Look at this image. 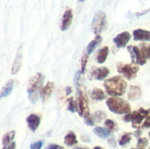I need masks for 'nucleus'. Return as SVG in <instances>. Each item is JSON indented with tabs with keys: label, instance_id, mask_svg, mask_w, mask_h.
<instances>
[{
	"label": "nucleus",
	"instance_id": "423d86ee",
	"mask_svg": "<svg viewBox=\"0 0 150 149\" xmlns=\"http://www.w3.org/2000/svg\"><path fill=\"white\" fill-rule=\"evenodd\" d=\"M127 51L130 54V57L133 64L145 65L147 62V56L144 51L137 46H128Z\"/></svg>",
	"mask_w": 150,
	"mask_h": 149
},
{
	"label": "nucleus",
	"instance_id": "a18cd8bd",
	"mask_svg": "<svg viewBox=\"0 0 150 149\" xmlns=\"http://www.w3.org/2000/svg\"><path fill=\"white\" fill-rule=\"evenodd\" d=\"M149 149H150V148H149Z\"/></svg>",
	"mask_w": 150,
	"mask_h": 149
},
{
	"label": "nucleus",
	"instance_id": "9b49d317",
	"mask_svg": "<svg viewBox=\"0 0 150 149\" xmlns=\"http://www.w3.org/2000/svg\"><path fill=\"white\" fill-rule=\"evenodd\" d=\"M72 19H73V13L70 9H67L62 16V23L60 25V28L62 31H67L70 27L72 24Z\"/></svg>",
	"mask_w": 150,
	"mask_h": 149
},
{
	"label": "nucleus",
	"instance_id": "2eb2a0df",
	"mask_svg": "<svg viewBox=\"0 0 150 149\" xmlns=\"http://www.w3.org/2000/svg\"><path fill=\"white\" fill-rule=\"evenodd\" d=\"M26 123L32 132H35L40 124V118L37 114H30L26 118Z\"/></svg>",
	"mask_w": 150,
	"mask_h": 149
},
{
	"label": "nucleus",
	"instance_id": "aec40b11",
	"mask_svg": "<svg viewBox=\"0 0 150 149\" xmlns=\"http://www.w3.org/2000/svg\"><path fill=\"white\" fill-rule=\"evenodd\" d=\"M93 133L99 138L103 139V140H105V139H108L111 135V132L106 129V128H104V127H101V126H97L93 129Z\"/></svg>",
	"mask_w": 150,
	"mask_h": 149
},
{
	"label": "nucleus",
	"instance_id": "a19ab883",
	"mask_svg": "<svg viewBox=\"0 0 150 149\" xmlns=\"http://www.w3.org/2000/svg\"><path fill=\"white\" fill-rule=\"evenodd\" d=\"M73 149H90L89 148H87V147H76V148H74Z\"/></svg>",
	"mask_w": 150,
	"mask_h": 149
},
{
	"label": "nucleus",
	"instance_id": "0eeeda50",
	"mask_svg": "<svg viewBox=\"0 0 150 149\" xmlns=\"http://www.w3.org/2000/svg\"><path fill=\"white\" fill-rule=\"evenodd\" d=\"M44 78V75L41 73H36L33 77H31L27 83V93L29 95L37 92L40 93V89L43 87Z\"/></svg>",
	"mask_w": 150,
	"mask_h": 149
},
{
	"label": "nucleus",
	"instance_id": "79ce46f5",
	"mask_svg": "<svg viewBox=\"0 0 150 149\" xmlns=\"http://www.w3.org/2000/svg\"><path fill=\"white\" fill-rule=\"evenodd\" d=\"M93 149H105V148H103L102 147H98V146H97V147H95Z\"/></svg>",
	"mask_w": 150,
	"mask_h": 149
},
{
	"label": "nucleus",
	"instance_id": "c85d7f7f",
	"mask_svg": "<svg viewBox=\"0 0 150 149\" xmlns=\"http://www.w3.org/2000/svg\"><path fill=\"white\" fill-rule=\"evenodd\" d=\"M149 145V141L146 138H140L137 141V148L145 149Z\"/></svg>",
	"mask_w": 150,
	"mask_h": 149
},
{
	"label": "nucleus",
	"instance_id": "f8f14e48",
	"mask_svg": "<svg viewBox=\"0 0 150 149\" xmlns=\"http://www.w3.org/2000/svg\"><path fill=\"white\" fill-rule=\"evenodd\" d=\"M22 61H23V54H22V47H20L16 54L14 61L11 66V75H16L18 73L22 67Z\"/></svg>",
	"mask_w": 150,
	"mask_h": 149
},
{
	"label": "nucleus",
	"instance_id": "f3484780",
	"mask_svg": "<svg viewBox=\"0 0 150 149\" xmlns=\"http://www.w3.org/2000/svg\"><path fill=\"white\" fill-rule=\"evenodd\" d=\"M13 85H14V81L13 80H9L2 88L1 90V92H0V97L3 98V97H8L11 91H12V89H13Z\"/></svg>",
	"mask_w": 150,
	"mask_h": 149
},
{
	"label": "nucleus",
	"instance_id": "a211bd4d",
	"mask_svg": "<svg viewBox=\"0 0 150 149\" xmlns=\"http://www.w3.org/2000/svg\"><path fill=\"white\" fill-rule=\"evenodd\" d=\"M77 139H76V135L73 131L69 132L65 137H64V144L68 147H73L75 145L77 144Z\"/></svg>",
	"mask_w": 150,
	"mask_h": 149
},
{
	"label": "nucleus",
	"instance_id": "4468645a",
	"mask_svg": "<svg viewBox=\"0 0 150 149\" xmlns=\"http://www.w3.org/2000/svg\"><path fill=\"white\" fill-rule=\"evenodd\" d=\"M133 36L135 41H150V31L135 29L133 32Z\"/></svg>",
	"mask_w": 150,
	"mask_h": 149
},
{
	"label": "nucleus",
	"instance_id": "bb28decb",
	"mask_svg": "<svg viewBox=\"0 0 150 149\" xmlns=\"http://www.w3.org/2000/svg\"><path fill=\"white\" fill-rule=\"evenodd\" d=\"M105 118H106V113H105V112H103V111H97V112H95L94 114H93V119H94L95 123H96V122L100 123V122H102Z\"/></svg>",
	"mask_w": 150,
	"mask_h": 149
},
{
	"label": "nucleus",
	"instance_id": "c756f323",
	"mask_svg": "<svg viewBox=\"0 0 150 149\" xmlns=\"http://www.w3.org/2000/svg\"><path fill=\"white\" fill-rule=\"evenodd\" d=\"M140 47L144 51V53H145V54L147 56V59H149L150 61V44L147 45L145 43H142V44H141Z\"/></svg>",
	"mask_w": 150,
	"mask_h": 149
},
{
	"label": "nucleus",
	"instance_id": "6e6552de",
	"mask_svg": "<svg viewBox=\"0 0 150 149\" xmlns=\"http://www.w3.org/2000/svg\"><path fill=\"white\" fill-rule=\"evenodd\" d=\"M76 104H77V112L80 117H83L84 119L91 115V112L89 110L88 100H87L86 97L83 95V93L80 90V89H78Z\"/></svg>",
	"mask_w": 150,
	"mask_h": 149
},
{
	"label": "nucleus",
	"instance_id": "a878e982",
	"mask_svg": "<svg viewBox=\"0 0 150 149\" xmlns=\"http://www.w3.org/2000/svg\"><path fill=\"white\" fill-rule=\"evenodd\" d=\"M67 109L70 112H77V104L76 101L74 100V97H69L67 100Z\"/></svg>",
	"mask_w": 150,
	"mask_h": 149
},
{
	"label": "nucleus",
	"instance_id": "9d476101",
	"mask_svg": "<svg viewBox=\"0 0 150 149\" xmlns=\"http://www.w3.org/2000/svg\"><path fill=\"white\" fill-rule=\"evenodd\" d=\"M131 39V34L128 32H122L113 38V42L119 48H123L127 46Z\"/></svg>",
	"mask_w": 150,
	"mask_h": 149
},
{
	"label": "nucleus",
	"instance_id": "412c9836",
	"mask_svg": "<svg viewBox=\"0 0 150 149\" xmlns=\"http://www.w3.org/2000/svg\"><path fill=\"white\" fill-rule=\"evenodd\" d=\"M101 42H102V37L100 35H97L95 37V39L93 40H91L88 44V46H87V52H88V54H91Z\"/></svg>",
	"mask_w": 150,
	"mask_h": 149
},
{
	"label": "nucleus",
	"instance_id": "f704fd0d",
	"mask_svg": "<svg viewBox=\"0 0 150 149\" xmlns=\"http://www.w3.org/2000/svg\"><path fill=\"white\" fill-rule=\"evenodd\" d=\"M108 143H109V145H111V146H112L113 148H115V147H116V141H115V138H114L113 136H110V137L108 138Z\"/></svg>",
	"mask_w": 150,
	"mask_h": 149
},
{
	"label": "nucleus",
	"instance_id": "c03bdc74",
	"mask_svg": "<svg viewBox=\"0 0 150 149\" xmlns=\"http://www.w3.org/2000/svg\"><path fill=\"white\" fill-rule=\"evenodd\" d=\"M149 138H150V132H149Z\"/></svg>",
	"mask_w": 150,
	"mask_h": 149
},
{
	"label": "nucleus",
	"instance_id": "39448f33",
	"mask_svg": "<svg viewBox=\"0 0 150 149\" xmlns=\"http://www.w3.org/2000/svg\"><path fill=\"white\" fill-rule=\"evenodd\" d=\"M118 73L123 75L127 80H133L137 76V73L140 70V68L135 64H128V63H118L117 66Z\"/></svg>",
	"mask_w": 150,
	"mask_h": 149
},
{
	"label": "nucleus",
	"instance_id": "dca6fc26",
	"mask_svg": "<svg viewBox=\"0 0 150 149\" xmlns=\"http://www.w3.org/2000/svg\"><path fill=\"white\" fill-rule=\"evenodd\" d=\"M142 91L139 86L132 85V86H130V89L127 92V97L129 100L134 101V100L139 99L142 97Z\"/></svg>",
	"mask_w": 150,
	"mask_h": 149
},
{
	"label": "nucleus",
	"instance_id": "c9c22d12",
	"mask_svg": "<svg viewBox=\"0 0 150 149\" xmlns=\"http://www.w3.org/2000/svg\"><path fill=\"white\" fill-rule=\"evenodd\" d=\"M47 149H64L62 146L60 145H57V144H49L47 147Z\"/></svg>",
	"mask_w": 150,
	"mask_h": 149
},
{
	"label": "nucleus",
	"instance_id": "f03ea898",
	"mask_svg": "<svg viewBox=\"0 0 150 149\" xmlns=\"http://www.w3.org/2000/svg\"><path fill=\"white\" fill-rule=\"evenodd\" d=\"M106 105H107L108 109L115 114L127 115V114L131 113L130 104L127 100H125L121 97H111L110 98L107 99Z\"/></svg>",
	"mask_w": 150,
	"mask_h": 149
},
{
	"label": "nucleus",
	"instance_id": "cd10ccee",
	"mask_svg": "<svg viewBox=\"0 0 150 149\" xmlns=\"http://www.w3.org/2000/svg\"><path fill=\"white\" fill-rule=\"evenodd\" d=\"M88 57H89V54L86 51L83 54V55L82 56V59H81V72H82V74H84L86 65H87V61H88Z\"/></svg>",
	"mask_w": 150,
	"mask_h": 149
},
{
	"label": "nucleus",
	"instance_id": "1a4fd4ad",
	"mask_svg": "<svg viewBox=\"0 0 150 149\" xmlns=\"http://www.w3.org/2000/svg\"><path fill=\"white\" fill-rule=\"evenodd\" d=\"M110 74V69L106 67L94 68L90 74V79H96L98 81H103Z\"/></svg>",
	"mask_w": 150,
	"mask_h": 149
},
{
	"label": "nucleus",
	"instance_id": "f257e3e1",
	"mask_svg": "<svg viewBox=\"0 0 150 149\" xmlns=\"http://www.w3.org/2000/svg\"><path fill=\"white\" fill-rule=\"evenodd\" d=\"M104 87L109 96H112V97H120L126 93L127 83L122 76H116L105 80Z\"/></svg>",
	"mask_w": 150,
	"mask_h": 149
},
{
	"label": "nucleus",
	"instance_id": "ea45409f",
	"mask_svg": "<svg viewBox=\"0 0 150 149\" xmlns=\"http://www.w3.org/2000/svg\"><path fill=\"white\" fill-rule=\"evenodd\" d=\"M71 92H72V89H71V87H67V88H66V95H67V96H69V95H70V94H71Z\"/></svg>",
	"mask_w": 150,
	"mask_h": 149
},
{
	"label": "nucleus",
	"instance_id": "7c9ffc66",
	"mask_svg": "<svg viewBox=\"0 0 150 149\" xmlns=\"http://www.w3.org/2000/svg\"><path fill=\"white\" fill-rule=\"evenodd\" d=\"M82 72L81 70H77L76 73V76H75V84L76 86L79 89V86L81 84V76H82Z\"/></svg>",
	"mask_w": 150,
	"mask_h": 149
},
{
	"label": "nucleus",
	"instance_id": "473e14b6",
	"mask_svg": "<svg viewBox=\"0 0 150 149\" xmlns=\"http://www.w3.org/2000/svg\"><path fill=\"white\" fill-rule=\"evenodd\" d=\"M84 123L87 125V126H92L95 125V121H94V119H93V116L90 115L89 117H86L84 118Z\"/></svg>",
	"mask_w": 150,
	"mask_h": 149
},
{
	"label": "nucleus",
	"instance_id": "e433bc0d",
	"mask_svg": "<svg viewBox=\"0 0 150 149\" xmlns=\"http://www.w3.org/2000/svg\"><path fill=\"white\" fill-rule=\"evenodd\" d=\"M81 141L85 143H90L91 142V138L88 135H82L81 136Z\"/></svg>",
	"mask_w": 150,
	"mask_h": 149
},
{
	"label": "nucleus",
	"instance_id": "72a5a7b5",
	"mask_svg": "<svg viewBox=\"0 0 150 149\" xmlns=\"http://www.w3.org/2000/svg\"><path fill=\"white\" fill-rule=\"evenodd\" d=\"M142 127H143V128H149L150 129V109H149V115H148L146 120L143 122Z\"/></svg>",
	"mask_w": 150,
	"mask_h": 149
},
{
	"label": "nucleus",
	"instance_id": "4be33fe9",
	"mask_svg": "<svg viewBox=\"0 0 150 149\" xmlns=\"http://www.w3.org/2000/svg\"><path fill=\"white\" fill-rule=\"evenodd\" d=\"M15 135H16V132L15 131H11V132H8L7 133H5L3 136V138H2V144H3V146L5 147V146H8L9 144H11V142H13L12 141L14 140Z\"/></svg>",
	"mask_w": 150,
	"mask_h": 149
},
{
	"label": "nucleus",
	"instance_id": "58836bf2",
	"mask_svg": "<svg viewBox=\"0 0 150 149\" xmlns=\"http://www.w3.org/2000/svg\"><path fill=\"white\" fill-rule=\"evenodd\" d=\"M142 130H137V131H135L134 133V136H135L136 138H138V139H140L141 138V135H142Z\"/></svg>",
	"mask_w": 150,
	"mask_h": 149
},
{
	"label": "nucleus",
	"instance_id": "37998d69",
	"mask_svg": "<svg viewBox=\"0 0 150 149\" xmlns=\"http://www.w3.org/2000/svg\"><path fill=\"white\" fill-rule=\"evenodd\" d=\"M132 149H142V148H132Z\"/></svg>",
	"mask_w": 150,
	"mask_h": 149
},
{
	"label": "nucleus",
	"instance_id": "5701e85b",
	"mask_svg": "<svg viewBox=\"0 0 150 149\" xmlns=\"http://www.w3.org/2000/svg\"><path fill=\"white\" fill-rule=\"evenodd\" d=\"M105 93L101 89L95 88L91 92V97L95 101H102L105 98Z\"/></svg>",
	"mask_w": 150,
	"mask_h": 149
},
{
	"label": "nucleus",
	"instance_id": "ddd939ff",
	"mask_svg": "<svg viewBox=\"0 0 150 149\" xmlns=\"http://www.w3.org/2000/svg\"><path fill=\"white\" fill-rule=\"evenodd\" d=\"M54 83L53 82H48L45 86H43L40 89V96L43 102H46L49 98V97L54 91Z\"/></svg>",
	"mask_w": 150,
	"mask_h": 149
},
{
	"label": "nucleus",
	"instance_id": "4c0bfd02",
	"mask_svg": "<svg viewBox=\"0 0 150 149\" xmlns=\"http://www.w3.org/2000/svg\"><path fill=\"white\" fill-rule=\"evenodd\" d=\"M16 142H11V144H9L8 146H5V147H3L2 149H16Z\"/></svg>",
	"mask_w": 150,
	"mask_h": 149
},
{
	"label": "nucleus",
	"instance_id": "6ab92c4d",
	"mask_svg": "<svg viewBox=\"0 0 150 149\" xmlns=\"http://www.w3.org/2000/svg\"><path fill=\"white\" fill-rule=\"evenodd\" d=\"M108 54H109V47H108L105 46V47H102L101 49H99L98 54H97V61H98V63H99V64L104 63L106 61Z\"/></svg>",
	"mask_w": 150,
	"mask_h": 149
},
{
	"label": "nucleus",
	"instance_id": "b1692460",
	"mask_svg": "<svg viewBox=\"0 0 150 149\" xmlns=\"http://www.w3.org/2000/svg\"><path fill=\"white\" fill-rule=\"evenodd\" d=\"M105 128L108 129L111 133L116 132L119 129L118 124L114 120H112V119H106L105 121Z\"/></svg>",
	"mask_w": 150,
	"mask_h": 149
},
{
	"label": "nucleus",
	"instance_id": "393cba45",
	"mask_svg": "<svg viewBox=\"0 0 150 149\" xmlns=\"http://www.w3.org/2000/svg\"><path fill=\"white\" fill-rule=\"evenodd\" d=\"M132 139V133H125L121 135V137L119 139V144L121 147L126 146L127 144H128L131 141Z\"/></svg>",
	"mask_w": 150,
	"mask_h": 149
},
{
	"label": "nucleus",
	"instance_id": "7ed1b4c3",
	"mask_svg": "<svg viewBox=\"0 0 150 149\" xmlns=\"http://www.w3.org/2000/svg\"><path fill=\"white\" fill-rule=\"evenodd\" d=\"M149 115V110H145L144 108H140L137 111H134L129 114H127L123 117V120L125 122H131L132 127L140 129L141 126H142L143 120L147 119Z\"/></svg>",
	"mask_w": 150,
	"mask_h": 149
},
{
	"label": "nucleus",
	"instance_id": "20e7f679",
	"mask_svg": "<svg viewBox=\"0 0 150 149\" xmlns=\"http://www.w3.org/2000/svg\"><path fill=\"white\" fill-rule=\"evenodd\" d=\"M107 27V19H106V14L100 11H98L91 22V30L96 35H99L100 32H102L105 28Z\"/></svg>",
	"mask_w": 150,
	"mask_h": 149
},
{
	"label": "nucleus",
	"instance_id": "2f4dec72",
	"mask_svg": "<svg viewBox=\"0 0 150 149\" xmlns=\"http://www.w3.org/2000/svg\"><path fill=\"white\" fill-rule=\"evenodd\" d=\"M44 141H38L36 142H33L31 144L30 146V149H40L43 146Z\"/></svg>",
	"mask_w": 150,
	"mask_h": 149
}]
</instances>
